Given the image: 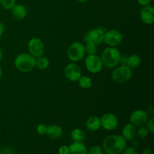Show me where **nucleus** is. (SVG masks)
<instances>
[{"label":"nucleus","mask_w":154,"mask_h":154,"mask_svg":"<svg viewBox=\"0 0 154 154\" xmlns=\"http://www.w3.org/2000/svg\"><path fill=\"white\" fill-rule=\"evenodd\" d=\"M127 145V141L121 135H111L102 143V149L106 154H121Z\"/></svg>","instance_id":"f257e3e1"},{"label":"nucleus","mask_w":154,"mask_h":154,"mask_svg":"<svg viewBox=\"0 0 154 154\" xmlns=\"http://www.w3.org/2000/svg\"><path fill=\"white\" fill-rule=\"evenodd\" d=\"M121 54L116 47H108L102 52L101 60L103 66L108 69H114L120 64Z\"/></svg>","instance_id":"f03ea898"},{"label":"nucleus","mask_w":154,"mask_h":154,"mask_svg":"<svg viewBox=\"0 0 154 154\" xmlns=\"http://www.w3.org/2000/svg\"><path fill=\"white\" fill-rule=\"evenodd\" d=\"M14 66L20 72L27 73L35 68V58L29 54L22 53L15 58Z\"/></svg>","instance_id":"7ed1b4c3"},{"label":"nucleus","mask_w":154,"mask_h":154,"mask_svg":"<svg viewBox=\"0 0 154 154\" xmlns=\"http://www.w3.org/2000/svg\"><path fill=\"white\" fill-rule=\"evenodd\" d=\"M132 77V71L126 65H120L114 68L111 72V79L117 83L123 84L129 81Z\"/></svg>","instance_id":"20e7f679"},{"label":"nucleus","mask_w":154,"mask_h":154,"mask_svg":"<svg viewBox=\"0 0 154 154\" xmlns=\"http://www.w3.org/2000/svg\"><path fill=\"white\" fill-rule=\"evenodd\" d=\"M85 48L84 44L81 42H74L67 50V57L70 61L77 63L82 60L85 56Z\"/></svg>","instance_id":"39448f33"},{"label":"nucleus","mask_w":154,"mask_h":154,"mask_svg":"<svg viewBox=\"0 0 154 154\" xmlns=\"http://www.w3.org/2000/svg\"><path fill=\"white\" fill-rule=\"evenodd\" d=\"M105 31L106 29L103 26H99L97 28L93 29L85 35L84 42L85 43H92L98 46L103 43L104 35H105Z\"/></svg>","instance_id":"423d86ee"},{"label":"nucleus","mask_w":154,"mask_h":154,"mask_svg":"<svg viewBox=\"0 0 154 154\" xmlns=\"http://www.w3.org/2000/svg\"><path fill=\"white\" fill-rule=\"evenodd\" d=\"M84 64L87 70L92 74L99 73L103 68L101 58L96 54L87 55L84 61Z\"/></svg>","instance_id":"0eeeda50"},{"label":"nucleus","mask_w":154,"mask_h":154,"mask_svg":"<svg viewBox=\"0 0 154 154\" xmlns=\"http://www.w3.org/2000/svg\"><path fill=\"white\" fill-rule=\"evenodd\" d=\"M123 36L120 31L117 29H110L105 31L103 42L108 47H117L122 42Z\"/></svg>","instance_id":"6e6552de"},{"label":"nucleus","mask_w":154,"mask_h":154,"mask_svg":"<svg viewBox=\"0 0 154 154\" xmlns=\"http://www.w3.org/2000/svg\"><path fill=\"white\" fill-rule=\"evenodd\" d=\"M149 118H150V116L147 111L138 109L131 113L129 120H130V123L134 126L136 127H140V126H145Z\"/></svg>","instance_id":"1a4fd4ad"},{"label":"nucleus","mask_w":154,"mask_h":154,"mask_svg":"<svg viewBox=\"0 0 154 154\" xmlns=\"http://www.w3.org/2000/svg\"><path fill=\"white\" fill-rule=\"evenodd\" d=\"M29 54L35 58L43 56L45 53V45L38 38H32L28 42Z\"/></svg>","instance_id":"9d476101"},{"label":"nucleus","mask_w":154,"mask_h":154,"mask_svg":"<svg viewBox=\"0 0 154 154\" xmlns=\"http://www.w3.org/2000/svg\"><path fill=\"white\" fill-rule=\"evenodd\" d=\"M101 127L107 131L114 130L119 124L118 117L112 113H107L103 114L100 118Z\"/></svg>","instance_id":"9b49d317"},{"label":"nucleus","mask_w":154,"mask_h":154,"mask_svg":"<svg viewBox=\"0 0 154 154\" xmlns=\"http://www.w3.org/2000/svg\"><path fill=\"white\" fill-rule=\"evenodd\" d=\"M64 75L65 77L67 78L69 81L75 82L78 81L80 77L82 75L81 73V69L79 66L75 63H69L65 67L64 69Z\"/></svg>","instance_id":"f8f14e48"},{"label":"nucleus","mask_w":154,"mask_h":154,"mask_svg":"<svg viewBox=\"0 0 154 154\" xmlns=\"http://www.w3.org/2000/svg\"><path fill=\"white\" fill-rule=\"evenodd\" d=\"M139 15L144 23L151 25L154 22V8L150 5L143 6L140 10Z\"/></svg>","instance_id":"ddd939ff"},{"label":"nucleus","mask_w":154,"mask_h":154,"mask_svg":"<svg viewBox=\"0 0 154 154\" xmlns=\"http://www.w3.org/2000/svg\"><path fill=\"white\" fill-rule=\"evenodd\" d=\"M121 135L127 141H132L137 136V127L131 123H127L123 126Z\"/></svg>","instance_id":"4468645a"},{"label":"nucleus","mask_w":154,"mask_h":154,"mask_svg":"<svg viewBox=\"0 0 154 154\" xmlns=\"http://www.w3.org/2000/svg\"><path fill=\"white\" fill-rule=\"evenodd\" d=\"M11 10L14 18L16 20L24 19L27 15L26 8L22 4H15Z\"/></svg>","instance_id":"2eb2a0df"},{"label":"nucleus","mask_w":154,"mask_h":154,"mask_svg":"<svg viewBox=\"0 0 154 154\" xmlns=\"http://www.w3.org/2000/svg\"><path fill=\"white\" fill-rule=\"evenodd\" d=\"M63 131L61 126H58L57 124L50 125L48 126V130L47 134L48 136L52 139H58L63 136Z\"/></svg>","instance_id":"dca6fc26"},{"label":"nucleus","mask_w":154,"mask_h":154,"mask_svg":"<svg viewBox=\"0 0 154 154\" xmlns=\"http://www.w3.org/2000/svg\"><path fill=\"white\" fill-rule=\"evenodd\" d=\"M86 128L89 131L95 132L99 130L101 128V121L100 118L96 116H91L89 117L86 121Z\"/></svg>","instance_id":"f3484780"},{"label":"nucleus","mask_w":154,"mask_h":154,"mask_svg":"<svg viewBox=\"0 0 154 154\" xmlns=\"http://www.w3.org/2000/svg\"><path fill=\"white\" fill-rule=\"evenodd\" d=\"M70 154H87V148L83 142L74 141L70 146Z\"/></svg>","instance_id":"a211bd4d"},{"label":"nucleus","mask_w":154,"mask_h":154,"mask_svg":"<svg viewBox=\"0 0 154 154\" xmlns=\"http://www.w3.org/2000/svg\"><path fill=\"white\" fill-rule=\"evenodd\" d=\"M141 63V59L138 54H132L126 58V65L131 69L139 67Z\"/></svg>","instance_id":"6ab92c4d"},{"label":"nucleus","mask_w":154,"mask_h":154,"mask_svg":"<svg viewBox=\"0 0 154 154\" xmlns=\"http://www.w3.org/2000/svg\"><path fill=\"white\" fill-rule=\"evenodd\" d=\"M50 60L48 57L41 56V57L35 58V68L38 70L43 71L49 67Z\"/></svg>","instance_id":"aec40b11"},{"label":"nucleus","mask_w":154,"mask_h":154,"mask_svg":"<svg viewBox=\"0 0 154 154\" xmlns=\"http://www.w3.org/2000/svg\"><path fill=\"white\" fill-rule=\"evenodd\" d=\"M72 140L75 142H83L85 140L86 134L84 131L79 128L74 129L71 133Z\"/></svg>","instance_id":"412c9836"},{"label":"nucleus","mask_w":154,"mask_h":154,"mask_svg":"<svg viewBox=\"0 0 154 154\" xmlns=\"http://www.w3.org/2000/svg\"><path fill=\"white\" fill-rule=\"evenodd\" d=\"M78 82L79 87L82 89H85V90L91 88L92 85H93L92 79L87 75H81L78 79Z\"/></svg>","instance_id":"4be33fe9"},{"label":"nucleus","mask_w":154,"mask_h":154,"mask_svg":"<svg viewBox=\"0 0 154 154\" xmlns=\"http://www.w3.org/2000/svg\"><path fill=\"white\" fill-rule=\"evenodd\" d=\"M84 48H85V52L87 55L96 54V52H97V46L96 45L92 43H85Z\"/></svg>","instance_id":"5701e85b"},{"label":"nucleus","mask_w":154,"mask_h":154,"mask_svg":"<svg viewBox=\"0 0 154 154\" xmlns=\"http://www.w3.org/2000/svg\"><path fill=\"white\" fill-rule=\"evenodd\" d=\"M16 4V0H0V5L5 10H11Z\"/></svg>","instance_id":"b1692460"},{"label":"nucleus","mask_w":154,"mask_h":154,"mask_svg":"<svg viewBox=\"0 0 154 154\" xmlns=\"http://www.w3.org/2000/svg\"><path fill=\"white\" fill-rule=\"evenodd\" d=\"M149 130L147 129V126H140L139 129H137V135L140 138H145L148 135Z\"/></svg>","instance_id":"393cba45"},{"label":"nucleus","mask_w":154,"mask_h":154,"mask_svg":"<svg viewBox=\"0 0 154 154\" xmlns=\"http://www.w3.org/2000/svg\"><path fill=\"white\" fill-rule=\"evenodd\" d=\"M104 150L102 147L99 145H95L90 147V150H87V154H104Z\"/></svg>","instance_id":"a878e982"},{"label":"nucleus","mask_w":154,"mask_h":154,"mask_svg":"<svg viewBox=\"0 0 154 154\" xmlns=\"http://www.w3.org/2000/svg\"><path fill=\"white\" fill-rule=\"evenodd\" d=\"M47 130H48V126H46L44 123L42 124H39L38 126L36 128V131H37V133L41 135H45L47 134Z\"/></svg>","instance_id":"bb28decb"},{"label":"nucleus","mask_w":154,"mask_h":154,"mask_svg":"<svg viewBox=\"0 0 154 154\" xmlns=\"http://www.w3.org/2000/svg\"><path fill=\"white\" fill-rule=\"evenodd\" d=\"M147 126V129L149 130V132L153 134L154 132V117H150L148 121L147 122L145 125Z\"/></svg>","instance_id":"cd10ccee"},{"label":"nucleus","mask_w":154,"mask_h":154,"mask_svg":"<svg viewBox=\"0 0 154 154\" xmlns=\"http://www.w3.org/2000/svg\"><path fill=\"white\" fill-rule=\"evenodd\" d=\"M59 154H70V150H69V146L63 145L59 148Z\"/></svg>","instance_id":"c85d7f7f"},{"label":"nucleus","mask_w":154,"mask_h":154,"mask_svg":"<svg viewBox=\"0 0 154 154\" xmlns=\"http://www.w3.org/2000/svg\"><path fill=\"white\" fill-rule=\"evenodd\" d=\"M122 154H138V153L134 147H126Z\"/></svg>","instance_id":"c756f323"},{"label":"nucleus","mask_w":154,"mask_h":154,"mask_svg":"<svg viewBox=\"0 0 154 154\" xmlns=\"http://www.w3.org/2000/svg\"><path fill=\"white\" fill-rule=\"evenodd\" d=\"M1 154H15L14 150H13V148L10 147H5L3 150H1Z\"/></svg>","instance_id":"7c9ffc66"},{"label":"nucleus","mask_w":154,"mask_h":154,"mask_svg":"<svg viewBox=\"0 0 154 154\" xmlns=\"http://www.w3.org/2000/svg\"><path fill=\"white\" fill-rule=\"evenodd\" d=\"M138 4L140 5L141 6H146L150 5V3L151 2V0H137Z\"/></svg>","instance_id":"2f4dec72"},{"label":"nucleus","mask_w":154,"mask_h":154,"mask_svg":"<svg viewBox=\"0 0 154 154\" xmlns=\"http://www.w3.org/2000/svg\"><path fill=\"white\" fill-rule=\"evenodd\" d=\"M141 154H153V150L150 148H145L142 150Z\"/></svg>","instance_id":"473e14b6"},{"label":"nucleus","mask_w":154,"mask_h":154,"mask_svg":"<svg viewBox=\"0 0 154 154\" xmlns=\"http://www.w3.org/2000/svg\"><path fill=\"white\" fill-rule=\"evenodd\" d=\"M5 26L4 23L0 21V35H2L5 32Z\"/></svg>","instance_id":"72a5a7b5"},{"label":"nucleus","mask_w":154,"mask_h":154,"mask_svg":"<svg viewBox=\"0 0 154 154\" xmlns=\"http://www.w3.org/2000/svg\"><path fill=\"white\" fill-rule=\"evenodd\" d=\"M153 112H154L153 108L152 106H150V108L148 109V111H147V113H148L149 116H150V117H153Z\"/></svg>","instance_id":"f704fd0d"},{"label":"nucleus","mask_w":154,"mask_h":154,"mask_svg":"<svg viewBox=\"0 0 154 154\" xmlns=\"http://www.w3.org/2000/svg\"><path fill=\"white\" fill-rule=\"evenodd\" d=\"M2 58H3V51H2V50L0 48V62L2 61Z\"/></svg>","instance_id":"c9c22d12"},{"label":"nucleus","mask_w":154,"mask_h":154,"mask_svg":"<svg viewBox=\"0 0 154 154\" xmlns=\"http://www.w3.org/2000/svg\"><path fill=\"white\" fill-rule=\"evenodd\" d=\"M2 77V69L1 66H0V80H1Z\"/></svg>","instance_id":"e433bc0d"},{"label":"nucleus","mask_w":154,"mask_h":154,"mask_svg":"<svg viewBox=\"0 0 154 154\" xmlns=\"http://www.w3.org/2000/svg\"><path fill=\"white\" fill-rule=\"evenodd\" d=\"M77 1L80 2H88L90 0H77Z\"/></svg>","instance_id":"4c0bfd02"},{"label":"nucleus","mask_w":154,"mask_h":154,"mask_svg":"<svg viewBox=\"0 0 154 154\" xmlns=\"http://www.w3.org/2000/svg\"><path fill=\"white\" fill-rule=\"evenodd\" d=\"M1 150H2L1 148H0V154H1Z\"/></svg>","instance_id":"58836bf2"},{"label":"nucleus","mask_w":154,"mask_h":154,"mask_svg":"<svg viewBox=\"0 0 154 154\" xmlns=\"http://www.w3.org/2000/svg\"><path fill=\"white\" fill-rule=\"evenodd\" d=\"M0 40H1V35H0Z\"/></svg>","instance_id":"ea45409f"}]
</instances>
